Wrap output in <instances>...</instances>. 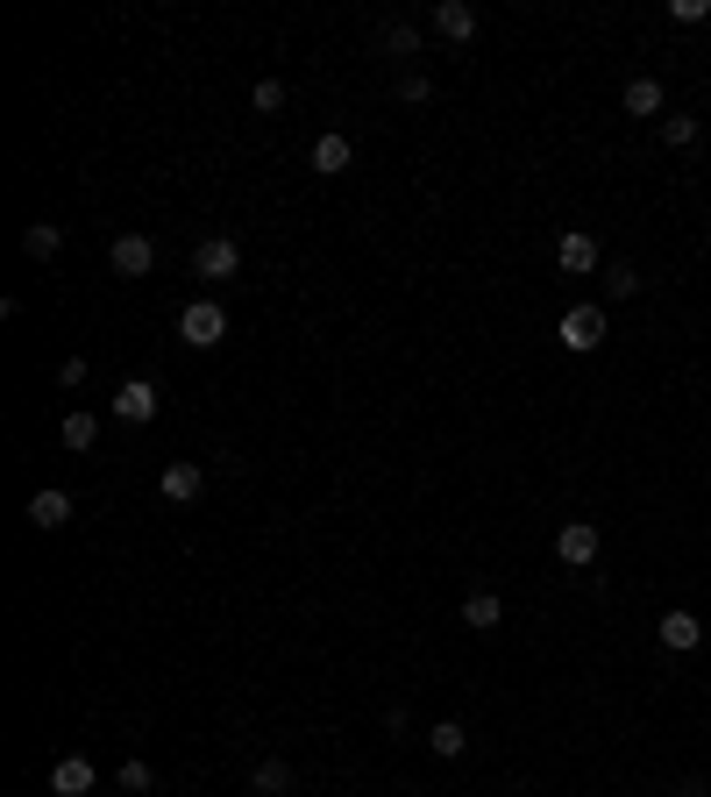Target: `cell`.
<instances>
[{"label": "cell", "instance_id": "cell-19", "mask_svg": "<svg viewBox=\"0 0 711 797\" xmlns=\"http://www.w3.org/2000/svg\"><path fill=\"white\" fill-rule=\"evenodd\" d=\"M377 43H385L391 57H413V51H420V29H413V22H385V36H377Z\"/></svg>", "mask_w": 711, "mask_h": 797}, {"label": "cell", "instance_id": "cell-12", "mask_svg": "<svg viewBox=\"0 0 711 797\" xmlns=\"http://www.w3.org/2000/svg\"><path fill=\"white\" fill-rule=\"evenodd\" d=\"M349 164H356V143H349V135H335V129H327L321 143H313V171H321V178H342Z\"/></svg>", "mask_w": 711, "mask_h": 797}, {"label": "cell", "instance_id": "cell-13", "mask_svg": "<svg viewBox=\"0 0 711 797\" xmlns=\"http://www.w3.org/2000/svg\"><path fill=\"white\" fill-rule=\"evenodd\" d=\"M65 520H71V491H36V499H29V528H43V534H51V528H65Z\"/></svg>", "mask_w": 711, "mask_h": 797}, {"label": "cell", "instance_id": "cell-21", "mask_svg": "<svg viewBox=\"0 0 711 797\" xmlns=\"http://www.w3.org/2000/svg\"><path fill=\"white\" fill-rule=\"evenodd\" d=\"M662 143H669V150H690V143H698V114H669V122H662Z\"/></svg>", "mask_w": 711, "mask_h": 797}, {"label": "cell", "instance_id": "cell-22", "mask_svg": "<svg viewBox=\"0 0 711 797\" xmlns=\"http://www.w3.org/2000/svg\"><path fill=\"white\" fill-rule=\"evenodd\" d=\"M399 100H406V108H427V100H434V79H427V71H406V79H399Z\"/></svg>", "mask_w": 711, "mask_h": 797}, {"label": "cell", "instance_id": "cell-23", "mask_svg": "<svg viewBox=\"0 0 711 797\" xmlns=\"http://www.w3.org/2000/svg\"><path fill=\"white\" fill-rule=\"evenodd\" d=\"M604 285H612V299H633V292H641V270H633V264H612V270H604Z\"/></svg>", "mask_w": 711, "mask_h": 797}, {"label": "cell", "instance_id": "cell-24", "mask_svg": "<svg viewBox=\"0 0 711 797\" xmlns=\"http://www.w3.org/2000/svg\"><path fill=\"white\" fill-rule=\"evenodd\" d=\"M249 100H256V114H278V108H285V86H278V79H256Z\"/></svg>", "mask_w": 711, "mask_h": 797}, {"label": "cell", "instance_id": "cell-10", "mask_svg": "<svg viewBox=\"0 0 711 797\" xmlns=\"http://www.w3.org/2000/svg\"><path fill=\"white\" fill-rule=\"evenodd\" d=\"M655 634H662V649H676V655H684V649H698V641H704V620L676 606V612H662V627H655Z\"/></svg>", "mask_w": 711, "mask_h": 797}, {"label": "cell", "instance_id": "cell-20", "mask_svg": "<svg viewBox=\"0 0 711 797\" xmlns=\"http://www.w3.org/2000/svg\"><path fill=\"white\" fill-rule=\"evenodd\" d=\"M100 442V420L93 413H65V449H93Z\"/></svg>", "mask_w": 711, "mask_h": 797}, {"label": "cell", "instance_id": "cell-7", "mask_svg": "<svg viewBox=\"0 0 711 797\" xmlns=\"http://www.w3.org/2000/svg\"><path fill=\"white\" fill-rule=\"evenodd\" d=\"M555 264H563L569 278H591V270H598V235H584V229L555 235Z\"/></svg>", "mask_w": 711, "mask_h": 797}, {"label": "cell", "instance_id": "cell-26", "mask_svg": "<svg viewBox=\"0 0 711 797\" xmlns=\"http://www.w3.org/2000/svg\"><path fill=\"white\" fill-rule=\"evenodd\" d=\"M57 385H65V392H79V385H86V356H65V364H57Z\"/></svg>", "mask_w": 711, "mask_h": 797}, {"label": "cell", "instance_id": "cell-8", "mask_svg": "<svg viewBox=\"0 0 711 797\" xmlns=\"http://www.w3.org/2000/svg\"><path fill=\"white\" fill-rule=\"evenodd\" d=\"M157 491H164V499H171V506H192V499H200V491H207V471H200V463H164Z\"/></svg>", "mask_w": 711, "mask_h": 797}, {"label": "cell", "instance_id": "cell-25", "mask_svg": "<svg viewBox=\"0 0 711 797\" xmlns=\"http://www.w3.org/2000/svg\"><path fill=\"white\" fill-rule=\"evenodd\" d=\"M114 784H121V790H149L157 776H149V762H121V776H114Z\"/></svg>", "mask_w": 711, "mask_h": 797}, {"label": "cell", "instance_id": "cell-17", "mask_svg": "<svg viewBox=\"0 0 711 797\" xmlns=\"http://www.w3.org/2000/svg\"><path fill=\"white\" fill-rule=\"evenodd\" d=\"M427 748H434V755H442V762H456V755H463V748H470V733H463V727H456V719H442V727H434V733H427Z\"/></svg>", "mask_w": 711, "mask_h": 797}, {"label": "cell", "instance_id": "cell-9", "mask_svg": "<svg viewBox=\"0 0 711 797\" xmlns=\"http://www.w3.org/2000/svg\"><path fill=\"white\" fill-rule=\"evenodd\" d=\"M93 784H100V770H93L86 755H65V762L51 770V797H86Z\"/></svg>", "mask_w": 711, "mask_h": 797}, {"label": "cell", "instance_id": "cell-11", "mask_svg": "<svg viewBox=\"0 0 711 797\" xmlns=\"http://www.w3.org/2000/svg\"><path fill=\"white\" fill-rule=\"evenodd\" d=\"M434 36H442V43H470L477 36V14L463 8V0H434Z\"/></svg>", "mask_w": 711, "mask_h": 797}, {"label": "cell", "instance_id": "cell-2", "mask_svg": "<svg viewBox=\"0 0 711 797\" xmlns=\"http://www.w3.org/2000/svg\"><path fill=\"white\" fill-rule=\"evenodd\" d=\"M178 335H186L192 350H214V342L229 335V313H221V299H192V307L178 313Z\"/></svg>", "mask_w": 711, "mask_h": 797}, {"label": "cell", "instance_id": "cell-15", "mask_svg": "<svg viewBox=\"0 0 711 797\" xmlns=\"http://www.w3.org/2000/svg\"><path fill=\"white\" fill-rule=\"evenodd\" d=\"M249 784H256V797H285V790H292V770L270 755V762H256V770H249Z\"/></svg>", "mask_w": 711, "mask_h": 797}, {"label": "cell", "instance_id": "cell-4", "mask_svg": "<svg viewBox=\"0 0 711 797\" xmlns=\"http://www.w3.org/2000/svg\"><path fill=\"white\" fill-rule=\"evenodd\" d=\"M108 264L121 270V278H149V270H157V243H149V235H114Z\"/></svg>", "mask_w": 711, "mask_h": 797}, {"label": "cell", "instance_id": "cell-3", "mask_svg": "<svg viewBox=\"0 0 711 797\" xmlns=\"http://www.w3.org/2000/svg\"><path fill=\"white\" fill-rule=\"evenodd\" d=\"M192 270H200V278H207V285H221V278H235V270H242V243H235V235H207V243H200V250H192Z\"/></svg>", "mask_w": 711, "mask_h": 797}, {"label": "cell", "instance_id": "cell-1", "mask_svg": "<svg viewBox=\"0 0 711 797\" xmlns=\"http://www.w3.org/2000/svg\"><path fill=\"white\" fill-rule=\"evenodd\" d=\"M555 342H563L569 356H591L604 342V307H569L563 321H555Z\"/></svg>", "mask_w": 711, "mask_h": 797}, {"label": "cell", "instance_id": "cell-18", "mask_svg": "<svg viewBox=\"0 0 711 797\" xmlns=\"http://www.w3.org/2000/svg\"><path fill=\"white\" fill-rule=\"evenodd\" d=\"M57 243H65V229H51V221H36V229H22V250H29V257H57Z\"/></svg>", "mask_w": 711, "mask_h": 797}, {"label": "cell", "instance_id": "cell-6", "mask_svg": "<svg viewBox=\"0 0 711 797\" xmlns=\"http://www.w3.org/2000/svg\"><path fill=\"white\" fill-rule=\"evenodd\" d=\"M555 555H563L569 569H591V563H598V528H591V520H569V528H555Z\"/></svg>", "mask_w": 711, "mask_h": 797}, {"label": "cell", "instance_id": "cell-28", "mask_svg": "<svg viewBox=\"0 0 711 797\" xmlns=\"http://www.w3.org/2000/svg\"><path fill=\"white\" fill-rule=\"evenodd\" d=\"M676 797H711V784H684V790H676Z\"/></svg>", "mask_w": 711, "mask_h": 797}, {"label": "cell", "instance_id": "cell-16", "mask_svg": "<svg viewBox=\"0 0 711 797\" xmlns=\"http://www.w3.org/2000/svg\"><path fill=\"white\" fill-rule=\"evenodd\" d=\"M619 108H626V114H662V86L655 79H633L626 93H619Z\"/></svg>", "mask_w": 711, "mask_h": 797}, {"label": "cell", "instance_id": "cell-27", "mask_svg": "<svg viewBox=\"0 0 711 797\" xmlns=\"http://www.w3.org/2000/svg\"><path fill=\"white\" fill-rule=\"evenodd\" d=\"M669 14H676V22H684V29H690V22H704V14H711V8H704V0H676V8H669Z\"/></svg>", "mask_w": 711, "mask_h": 797}, {"label": "cell", "instance_id": "cell-5", "mask_svg": "<svg viewBox=\"0 0 711 797\" xmlns=\"http://www.w3.org/2000/svg\"><path fill=\"white\" fill-rule=\"evenodd\" d=\"M114 413L129 420V428L157 420V385H149V378H121V385H114Z\"/></svg>", "mask_w": 711, "mask_h": 797}, {"label": "cell", "instance_id": "cell-14", "mask_svg": "<svg viewBox=\"0 0 711 797\" xmlns=\"http://www.w3.org/2000/svg\"><path fill=\"white\" fill-rule=\"evenodd\" d=\"M498 620H506V598H498V591H470V598H463V627H477V634H491Z\"/></svg>", "mask_w": 711, "mask_h": 797}]
</instances>
